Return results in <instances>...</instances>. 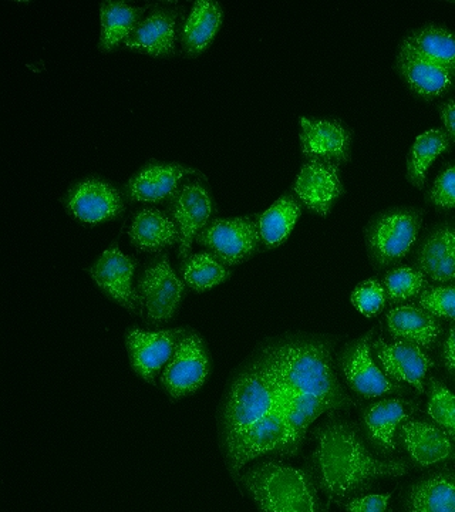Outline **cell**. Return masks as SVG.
<instances>
[{
    "mask_svg": "<svg viewBox=\"0 0 455 512\" xmlns=\"http://www.w3.org/2000/svg\"><path fill=\"white\" fill-rule=\"evenodd\" d=\"M218 439L225 466L237 485L252 461L269 454L288 457L285 406L258 353L228 383L219 406Z\"/></svg>",
    "mask_w": 455,
    "mask_h": 512,
    "instance_id": "obj_1",
    "label": "cell"
},
{
    "mask_svg": "<svg viewBox=\"0 0 455 512\" xmlns=\"http://www.w3.org/2000/svg\"><path fill=\"white\" fill-rule=\"evenodd\" d=\"M281 394L289 427L288 457L301 451L310 426L323 414L352 402L333 367L332 345L325 339L292 336L259 350Z\"/></svg>",
    "mask_w": 455,
    "mask_h": 512,
    "instance_id": "obj_2",
    "label": "cell"
},
{
    "mask_svg": "<svg viewBox=\"0 0 455 512\" xmlns=\"http://www.w3.org/2000/svg\"><path fill=\"white\" fill-rule=\"evenodd\" d=\"M315 450L308 471L328 500L343 505L363 494L377 478L409 473L406 461L379 460L370 453L355 427L330 420L313 431Z\"/></svg>",
    "mask_w": 455,
    "mask_h": 512,
    "instance_id": "obj_3",
    "label": "cell"
},
{
    "mask_svg": "<svg viewBox=\"0 0 455 512\" xmlns=\"http://www.w3.org/2000/svg\"><path fill=\"white\" fill-rule=\"evenodd\" d=\"M238 487L252 498L258 512H326L309 471L282 461L266 460L246 468Z\"/></svg>",
    "mask_w": 455,
    "mask_h": 512,
    "instance_id": "obj_4",
    "label": "cell"
},
{
    "mask_svg": "<svg viewBox=\"0 0 455 512\" xmlns=\"http://www.w3.org/2000/svg\"><path fill=\"white\" fill-rule=\"evenodd\" d=\"M423 212L416 208H399L377 215L366 229V242L374 264H399L419 237Z\"/></svg>",
    "mask_w": 455,
    "mask_h": 512,
    "instance_id": "obj_5",
    "label": "cell"
},
{
    "mask_svg": "<svg viewBox=\"0 0 455 512\" xmlns=\"http://www.w3.org/2000/svg\"><path fill=\"white\" fill-rule=\"evenodd\" d=\"M184 281L175 274L167 254L158 255L144 269L138 279L144 322L151 328H160L174 319L185 296Z\"/></svg>",
    "mask_w": 455,
    "mask_h": 512,
    "instance_id": "obj_6",
    "label": "cell"
},
{
    "mask_svg": "<svg viewBox=\"0 0 455 512\" xmlns=\"http://www.w3.org/2000/svg\"><path fill=\"white\" fill-rule=\"evenodd\" d=\"M197 242L228 268L244 264L261 248L259 215L212 220L202 229Z\"/></svg>",
    "mask_w": 455,
    "mask_h": 512,
    "instance_id": "obj_7",
    "label": "cell"
},
{
    "mask_svg": "<svg viewBox=\"0 0 455 512\" xmlns=\"http://www.w3.org/2000/svg\"><path fill=\"white\" fill-rule=\"evenodd\" d=\"M211 375V356L207 342L195 330L181 340L160 376L161 387L173 402L198 392Z\"/></svg>",
    "mask_w": 455,
    "mask_h": 512,
    "instance_id": "obj_8",
    "label": "cell"
},
{
    "mask_svg": "<svg viewBox=\"0 0 455 512\" xmlns=\"http://www.w3.org/2000/svg\"><path fill=\"white\" fill-rule=\"evenodd\" d=\"M191 329L175 328L167 330H144L130 328L126 333V348L131 369L144 382L157 386L181 340Z\"/></svg>",
    "mask_w": 455,
    "mask_h": 512,
    "instance_id": "obj_9",
    "label": "cell"
},
{
    "mask_svg": "<svg viewBox=\"0 0 455 512\" xmlns=\"http://www.w3.org/2000/svg\"><path fill=\"white\" fill-rule=\"evenodd\" d=\"M168 214L180 229L181 242L178 258L184 261L191 255V248L202 229L210 224L214 202L207 183L201 178L185 180L173 197L168 200Z\"/></svg>",
    "mask_w": 455,
    "mask_h": 512,
    "instance_id": "obj_10",
    "label": "cell"
},
{
    "mask_svg": "<svg viewBox=\"0 0 455 512\" xmlns=\"http://www.w3.org/2000/svg\"><path fill=\"white\" fill-rule=\"evenodd\" d=\"M137 259L124 255L119 242L114 241L89 268V275L111 301L126 309L131 315L143 316L140 295L134 288Z\"/></svg>",
    "mask_w": 455,
    "mask_h": 512,
    "instance_id": "obj_11",
    "label": "cell"
},
{
    "mask_svg": "<svg viewBox=\"0 0 455 512\" xmlns=\"http://www.w3.org/2000/svg\"><path fill=\"white\" fill-rule=\"evenodd\" d=\"M373 335L374 329L362 338L353 340L340 352L339 366L347 384L353 392L363 397H380L406 392L401 384L393 382L374 363L372 348H370Z\"/></svg>",
    "mask_w": 455,
    "mask_h": 512,
    "instance_id": "obj_12",
    "label": "cell"
},
{
    "mask_svg": "<svg viewBox=\"0 0 455 512\" xmlns=\"http://www.w3.org/2000/svg\"><path fill=\"white\" fill-rule=\"evenodd\" d=\"M63 202L73 218L87 224L116 220L126 210L123 194L109 181L94 177L74 184Z\"/></svg>",
    "mask_w": 455,
    "mask_h": 512,
    "instance_id": "obj_13",
    "label": "cell"
},
{
    "mask_svg": "<svg viewBox=\"0 0 455 512\" xmlns=\"http://www.w3.org/2000/svg\"><path fill=\"white\" fill-rule=\"evenodd\" d=\"M372 348L393 382L406 383L420 394L426 393L427 373L434 363L423 348L406 340L389 343L383 338L374 340Z\"/></svg>",
    "mask_w": 455,
    "mask_h": 512,
    "instance_id": "obj_14",
    "label": "cell"
},
{
    "mask_svg": "<svg viewBox=\"0 0 455 512\" xmlns=\"http://www.w3.org/2000/svg\"><path fill=\"white\" fill-rule=\"evenodd\" d=\"M296 198L320 217H328L335 202L345 192L339 165L328 161L308 160L301 168L295 185Z\"/></svg>",
    "mask_w": 455,
    "mask_h": 512,
    "instance_id": "obj_15",
    "label": "cell"
},
{
    "mask_svg": "<svg viewBox=\"0 0 455 512\" xmlns=\"http://www.w3.org/2000/svg\"><path fill=\"white\" fill-rule=\"evenodd\" d=\"M396 67L411 92L423 99H438L455 87L453 70L421 56L403 43H400L397 53Z\"/></svg>",
    "mask_w": 455,
    "mask_h": 512,
    "instance_id": "obj_16",
    "label": "cell"
},
{
    "mask_svg": "<svg viewBox=\"0 0 455 512\" xmlns=\"http://www.w3.org/2000/svg\"><path fill=\"white\" fill-rule=\"evenodd\" d=\"M301 147L308 160L347 163L352 153V131L337 120L302 117Z\"/></svg>",
    "mask_w": 455,
    "mask_h": 512,
    "instance_id": "obj_17",
    "label": "cell"
},
{
    "mask_svg": "<svg viewBox=\"0 0 455 512\" xmlns=\"http://www.w3.org/2000/svg\"><path fill=\"white\" fill-rule=\"evenodd\" d=\"M195 174L197 170L182 164L150 161L124 185V195L133 202L170 200L182 181Z\"/></svg>",
    "mask_w": 455,
    "mask_h": 512,
    "instance_id": "obj_18",
    "label": "cell"
},
{
    "mask_svg": "<svg viewBox=\"0 0 455 512\" xmlns=\"http://www.w3.org/2000/svg\"><path fill=\"white\" fill-rule=\"evenodd\" d=\"M180 18V6H157L148 18L140 22L124 46L148 56H173Z\"/></svg>",
    "mask_w": 455,
    "mask_h": 512,
    "instance_id": "obj_19",
    "label": "cell"
},
{
    "mask_svg": "<svg viewBox=\"0 0 455 512\" xmlns=\"http://www.w3.org/2000/svg\"><path fill=\"white\" fill-rule=\"evenodd\" d=\"M400 437L414 463L421 467L455 460L453 439L436 423L407 420L406 423L401 424Z\"/></svg>",
    "mask_w": 455,
    "mask_h": 512,
    "instance_id": "obj_20",
    "label": "cell"
},
{
    "mask_svg": "<svg viewBox=\"0 0 455 512\" xmlns=\"http://www.w3.org/2000/svg\"><path fill=\"white\" fill-rule=\"evenodd\" d=\"M416 412V406L407 400L383 399L370 404L363 413L367 437L384 454L397 450V431L401 424Z\"/></svg>",
    "mask_w": 455,
    "mask_h": 512,
    "instance_id": "obj_21",
    "label": "cell"
},
{
    "mask_svg": "<svg viewBox=\"0 0 455 512\" xmlns=\"http://www.w3.org/2000/svg\"><path fill=\"white\" fill-rule=\"evenodd\" d=\"M387 330L394 340L416 343L420 348L433 349L443 333L436 316L417 305H401L387 312Z\"/></svg>",
    "mask_w": 455,
    "mask_h": 512,
    "instance_id": "obj_22",
    "label": "cell"
},
{
    "mask_svg": "<svg viewBox=\"0 0 455 512\" xmlns=\"http://www.w3.org/2000/svg\"><path fill=\"white\" fill-rule=\"evenodd\" d=\"M416 265L437 284L455 282V228L443 225L431 232L417 251Z\"/></svg>",
    "mask_w": 455,
    "mask_h": 512,
    "instance_id": "obj_23",
    "label": "cell"
},
{
    "mask_svg": "<svg viewBox=\"0 0 455 512\" xmlns=\"http://www.w3.org/2000/svg\"><path fill=\"white\" fill-rule=\"evenodd\" d=\"M128 235L133 247L146 254H160L165 248L180 245L181 242L180 229L173 218L157 208L138 211Z\"/></svg>",
    "mask_w": 455,
    "mask_h": 512,
    "instance_id": "obj_24",
    "label": "cell"
},
{
    "mask_svg": "<svg viewBox=\"0 0 455 512\" xmlns=\"http://www.w3.org/2000/svg\"><path fill=\"white\" fill-rule=\"evenodd\" d=\"M222 23V8L217 2H195L184 28L181 29V46L185 55L197 57L208 49Z\"/></svg>",
    "mask_w": 455,
    "mask_h": 512,
    "instance_id": "obj_25",
    "label": "cell"
},
{
    "mask_svg": "<svg viewBox=\"0 0 455 512\" xmlns=\"http://www.w3.org/2000/svg\"><path fill=\"white\" fill-rule=\"evenodd\" d=\"M148 6L137 8L124 2H103L100 6L101 32L99 49L111 52L127 42L140 25Z\"/></svg>",
    "mask_w": 455,
    "mask_h": 512,
    "instance_id": "obj_26",
    "label": "cell"
},
{
    "mask_svg": "<svg viewBox=\"0 0 455 512\" xmlns=\"http://www.w3.org/2000/svg\"><path fill=\"white\" fill-rule=\"evenodd\" d=\"M409 512H455V473L440 471L411 488Z\"/></svg>",
    "mask_w": 455,
    "mask_h": 512,
    "instance_id": "obj_27",
    "label": "cell"
},
{
    "mask_svg": "<svg viewBox=\"0 0 455 512\" xmlns=\"http://www.w3.org/2000/svg\"><path fill=\"white\" fill-rule=\"evenodd\" d=\"M302 214L301 201L296 195L285 194L259 215V231L266 248H278L291 235Z\"/></svg>",
    "mask_w": 455,
    "mask_h": 512,
    "instance_id": "obj_28",
    "label": "cell"
},
{
    "mask_svg": "<svg viewBox=\"0 0 455 512\" xmlns=\"http://www.w3.org/2000/svg\"><path fill=\"white\" fill-rule=\"evenodd\" d=\"M453 143L444 128H433L416 138L407 156V178L414 187L424 188L428 168L444 151L450 150Z\"/></svg>",
    "mask_w": 455,
    "mask_h": 512,
    "instance_id": "obj_29",
    "label": "cell"
},
{
    "mask_svg": "<svg viewBox=\"0 0 455 512\" xmlns=\"http://www.w3.org/2000/svg\"><path fill=\"white\" fill-rule=\"evenodd\" d=\"M401 43L455 73V32L453 30L431 23L413 30Z\"/></svg>",
    "mask_w": 455,
    "mask_h": 512,
    "instance_id": "obj_30",
    "label": "cell"
},
{
    "mask_svg": "<svg viewBox=\"0 0 455 512\" xmlns=\"http://www.w3.org/2000/svg\"><path fill=\"white\" fill-rule=\"evenodd\" d=\"M180 274L188 288L202 293L227 282L232 272L210 252H201L181 261Z\"/></svg>",
    "mask_w": 455,
    "mask_h": 512,
    "instance_id": "obj_31",
    "label": "cell"
},
{
    "mask_svg": "<svg viewBox=\"0 0 455 512\" xmlns=\"http://www.w3.org/2000/svg\"><path fill=\"white\" fill-rule=\"evenodd\" d=\"M384 292L390 303H401L420 298L428 288L427 276L417 268L400 266L384 276Z\"/></svg>",
    "mask_w": 455,
    "mask_h": 512,
    "instance_id": "obj_32",
    "label": "cell"
},
{
    "mask_svg": "<svg viewBox=\"0 0 455 512\" xmlns=\"http://www.w3.org/2000/svg\"><path fill=\"white\" fill-rule=\"evenodd\" d=\"M427 413L455 441V394L434 377L428 382Z\"/></svg>",
    "mask_w": 455,
    "mask_h": 512,
    "instance_id": "obj_33",
    "label": "cell"
},
{
    "mask_svg": "<svg viewBox=\"0 0 455 512\" xmlns=\"http://www.w3.org/2000/svg\"><path fill=\"white\" fill-rule=\"evenodd\" d=\"M419 305L438 319L455 322V285L428 286L420 295Z\"/></svg>",
    "mask_w": 455,
    "mask_h": 512,
    "instance_id": "obj_34",
    "label": "cell"
},
{
    "mask_svg": "<svg viewBox=\"0 0 455 512\" xmlns=\"http://www.w3.org/2000/svg\"><path fill=\"white\" fill-rule=\"evenodd\" d=\"M387 296L383 285L377 279H367L356 286L352 293V302L357 311L367 318L379 315L386 305Z\"/></svg>",
    "mask_w": 455,
    "mask_h": 512,
    "instance_id": "obj_35",
    "label": "cell"
},
{
    "mask_svg": "<svg viewBox=\"0 0 455 512\" xmlns=\"http://www.w3.org/2000/svg\"><path fill=\"white\" fill-rule=\"evenodd\" d=\"M428 200L438 210L455 208V165H450L438 175L428 192Z\"/></svg>",
    "mask_w": 455,
    "mask_h": 512,
    "instance_id": "obj_36",
    "label": "cell"
},
{
    "mask_svg": "<svg viewBox=\"0 0 455 512\" xmlns=\"http://www.w3.org/2000/svg\"><path fill=\"white\" fill-rule=\"evenodd\" d=\"M392 494L364 495L345 505L347 512H386Z\"/></svg>",
    "mask_w": 455,
    "mask_h": 512,
    "instance_id": "obj_37",
    "label": "cell"
},
{
    "mask_svg": "<svg viewBox=\"0 0 455 512\" xmlns=\"http://www.w3.org/2000/svg\"><path fill=\"white\" fill-rule=\"evenodd\" d=\"M443 362L447 372L455 379V322L448 329L443 343Z\"/></svg>",
    "mask_w": 455,
    "mask_h": 512,
    "instance_id": "obj_38",
    "label": "cell"
},
{
    "mask_svg": "<svg viewBox=\"0 0 455 512\" xmlns=\"http://www.w3.org/2000/svg\"><path fill=\"white\" fill-rule=\"evenodd\" d=\"M438 111H440L441 120H443L444 123V130H446L455 141V100L444 101V103L440 104V107H438Z\"/></svg>",
    "mask_w": 455,
    "mask_h": 512,
    "instance_id": "obj_39",
    "label": "cell"
}]
</instances>
